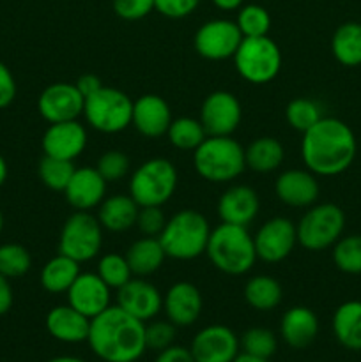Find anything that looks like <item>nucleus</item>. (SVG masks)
<instances>
[{
  "mask_svg": "<svg viewBox=\"0 0 361 362\" xmlns=\"http://www.w3.org/2000/svg\"><path fill=\"white\" fill-rule=\"evenodd\" d=\"M356 152L354 131L335 117H322L301 138L303 165L317 177H335L349 170Z\"/></svg>",
  "mask_w": 361,
  "mask_h": 362,
  "instance_id": "nucleus-1",
  "label": "nucleus"
},
{
  "mask_svg": "<svg viewBox=\"0 0 361 362\" xmlns=\"http://www.w3.org/2000/svg\"><path fill=\"white\" fill-rule=\"evenodd\" d=\"M88 346L105 362H137L145 354V322L119 306L106 308L91 320Z\"/></svg>",
  "mask_w": 361,
  "mask_h": 362,
  "instance_id": "nucleus-2",
  "label": "nucleus"
},
{
  "mask_svg": "<svg viewBox=\"0 0 361 362\" xmlns=\"http://www.w3.org/2000/svg\"><path fill=\"white\" fill-rule=\"evenodd\" d=\"M205 255L214 269L227 276L246 274L258 260L253 235H250L248 226L229 223H219L211 230Z\"/></svg>",
  "mask_w": 361,
  "mask_h": 362,
  "instance_id": "nucleus-3",
  "label": "nucleus"
},
{
  "mask_svg": "<svg viewBox=\"0 0 361 362\" xmlns=\"http://www.w3.org/2000/svg\"><path fill=\"white\" fill-rule=\"evenodd\" d=\"M211 226L202 212L193 209H183L166 219L159 243L165 250L166 258L188 262L205 255Z\"/></svg>",
  "mask_w": 361,
  "mask_h": 362,
  "instance_id": "nucleus-4",
  "label": "nucleus"
},
{
  "mask_svg": "<svg viewBox=\"0 0 361 362\" xmlns=\"http://www.w3.org/2000/svg\"><path fill=\"white\" fill-rule=\"evenodd\" d=\"M193 166L207 182H232L246 170L244 147L232 136H207L193 151Z\"/></svg>",
  "mask_w": 361,
  "mask_h": 362,
  "instance_id": "nucleus-5",
  "label": "nucleus"
},
{
  "mask_svg": "<svg viewBox=\"0 0 361 362\" xmlns=\"http://www.w3.org/2000/svg\"><path fill=\"white\" fill-rule=\"evenodd\" d=\"M177 180V168L170 159H147L131 175L130 194L140 207H163L176 193Z\"/></svg>",
  "mask_w": 361,
  "mask_h": 362,
  "instance_id": "nucleus-6",
  "label": "nucleus"
},
{
  "mask_svg": "<svg viewBox=\"0 0 361 362\" xmlns=\"http://www.w3.org/2000/svg\"><path fill=\"white\" fill-rule=\"evenodd\" d=\"M234 66L237 74L251 85H265L275 80L282 69V49L269 35L243 37Z\"/></svg>",
  "mask_w": 361,
  "mask_h": 362,
  "instance_id": "nucleus-7",
  "label": "nucleus"
},
{
  "mask_svg": "<svg viewBox=\"0 0 361 362\" xmlns=\"http://www.w3.org/2000/svg\"><path fill=\"white\" fill-rule=\"evenodd\" d=\"M133 101L126 92L103 85L98 92L85 98L84 119L92 129L103 134H115L131 126Z\"/></svg>",
  "mask_w": 361,
  "mask_h": 362,
  "instance_id": "nucleus-8",
  "label": "nucleus"
},
{
  "mask_svg": "<svg viewBox=\"0 0 361 362\" xmlns=\"http://www.w3.org/2000/svg\"><path fill=\"white\" fill-rule=\"evenodd\" d=\"M345 230V214L336 204H315L308 207L296 225L297 244L308 251H324L335 246Z\"/></svg>",
  "mask_w": 361,
  "mask_h": 362,
  "instance_id": "nucleus-9",
  "label": "nucleus"
},
{
  "mask_svg": "<svg viewBox=\"0 0 361 362\" xmlns=\"http://www.w3.org/2000/svg\"><path fill=\"white\" fill-rule=\"evenodd\" d=\"M103 246V226L92 212L74 211L64 221L59 237V253L78 264L94 260Z\"/></svg>",
  "mask_w": 361,
  "mask_h": 362,
  "instance_id": "nucleus-10",
  "label": "nucleus"
},
{
  "mask_svg": "<svg viewBox=\"0 0 361 362\" xmlns=\"http://www.w3.org/2000/svg\"><path fill=\"white\" fill-rule=\"evenodd\" d=\"M241 41L243 34L237 28L236 21L216 18L198 27V30L195 32L193 46L202 59L219 62V60L234 59Z\"/></svg>",
  "mask_w": 361,
  "mask_h": 362,
  "instance_id": "nucleus-11",
  "label": "nucleus"
},
{
  "mask_svg": "<svg viewBox=\"0 0 361 362\" xmlns=\"http://www.w3.org/2000/svg\"><path fill=\"white\" fill-rule=\"evenodd\" d=\"M241 119L243 108L239 99L229 90H214L205 95L198 117L207 136H232L241 126Z\"/></svg>",
  "mask_w": 361,
  "mask_h": 362,
  "instance_id": "nucleus-12",
  "label": "nucleus"
},
{
  "mask_svg": "<svg viewBox=\"0 0 361 362\" xmlns=\"http://www.w3.org/2000/svg\"><path fill=\"white\" fill-rule=\"evenodd\" d=\"M258 260L265 264H280L294 251L297 244L296 225L289 218L276 216L268 219L253 235Z\"/></svg>",
  "mask_w": 361,
  "mask_h": 362,
  "instance_id": "nucleus-13",
  "label": "nucleus"
},
{
  "mask_svg": "<svg viewBox=\"0 0 361 362\" xmlns=\"http://www.w3.org/2000/svg\"><path fill=\"white\" fill-rule=\"evenodd\" d=\"M85 98L74 83L55 81L38 98V112L48 124L78 120L84 115Z\"/></svg>",
  "mask_w": 361,
  "mask_h": 362,
  "instance_id": "nucleus-14",
  "label": "nucleus"
},
{
  "mask_svg": "<svg viewBox=\"0 0 361 362\" xmlns=\"http://www.w3.org/2000/svg\"><path fill=\"white\" fill-rule=\"evenodd\" d=\"M241 343L227 325H207L191 339L190 352L195 362H232L239 354Z\"/></svg>",
  "mask_w": 361,
  "mask_h": 362,
  "instance_id": "nucleus-15",
  "label": "nucleus"
},
{
  "mask_svg": "<svg viewBox=\"0 0 361 362\" xmlns=\"http://www.w3.org/2000/svg\"><path fill=\"white\" fill-rule=\"evenodd\" d=\"M87 129L80 120H66V122L50 124L42 134L41 147L45 156L50 158L74 161L84 154L87 147Z\"/></svg>",
  "mask_w": 361,
  "mask_h": 362,
  "instance_id": "nucleus-16",
  "label": "nucleus"
},
{
  "mask_svg": "<svg viewBox=\"0 0 361 362\" xmlns=\"http://www.w3.org/2000/svg\"><path fill=\"white\" fill-rule=\"evenodd\" d=\"M110 286L98 276V272H80L66 292L67 304L87 318L98 317L110 308Z\"/></svg>",
  "mask_w": 361,
  "mask_h": 362,
  "instance_id": "nucleus-17",
  "label": "nucleus"
},
{
  "mask_svg": "<svg viewBox=\"0 0 361 362\" xmlns=\"http://www.w3.org/2000/svg\"><path fill=\"white\" fill-rule=\"evenodd\" d=\"M321 186L310 170L292 168L280 173L275 180V194L282 204L292 209H308L315 205Z\"/></svg>",
  "mask_w": 361,
  "mask_h": 362,
  "instance_id": "nucleus-18",
  "label": "nucleus"
},
{
  "mask_svg": "<svg viewBox=\"0 0 361 362\" xmlns=\"http://www.w3.org/2000/svg\"><path fill=\"white\" fill-rule=\"evenodd\" d=\"M117 306L138 320L149 322L163 310V296L152 283L131 278L117 290Z\"/></svg>",
  "mask_w": 361,
  "mask_h": 362,
  "instance_id": "nucleus-19",
  "label": "nucleus"
},
{
  "mask_svg": "<svg viewBox=\"0 0 361 362\" xmlns=\"http://www.w3.org/2000/svg\"><path fill=\"white\" fill-rule=\"evenodd\" d=\"M106 182L96 166H81L74 170L69 184L64 189V198L73 211L92 212L106 198Z\"/></svg>",
  "mask_w": 361,
  "mask_h": 362,
  "instance_id": "nucleus-20",
  "label": "nucleus"
},
{
  "mask_svg": "<svg viewBox=\"0 0 361 362\" xmlns=\"http://www.w3.org/2000/svg\"><path fill=\"white\" fill-rule=\"evenodd\" d=\"M172 124L170 105L158 94H144L133 101L131 126L144 138L156 140L165 136Z\"/></svg>",
  "mask_w": 361,
  "mask_h": 362,
  "instance_id": "nucleus-21",
  "label": "nucleus"
},
{
  "mask_svg": "<svg viewBox=\"0 0 361 362\" xmlns=\"http://www.w3.org/2000/svg\"><path fill=\"white\" fill-rule=\"evenodd\" d=\"M204 299L193 283L177 281L168 288L163 297V311L166 320L172 322L176 327H190L200 318Z\"/></svg>",
  "mask_w": 361,
  "mask_h": 362,
  "instance_id": "nucleus-22",
  "label": "nucleus"
},
{
  "mask_svg": "<svg viewBox=\"0 0 361 362\" xmlns=\"http://www.w3.org/2000/svg\"><path fill=\"white\" fill-rule=\"evenodd\" d=\"M216 211H218V218L222 219V223L248 226L258 216L260 200L253 187L236 184L219 197Z\"/></svg>",
  "mask_w": 361,
  "mask_h": 362,
  "instance_id": "nucleus-23",
  "label": "nucleus"
},
{
  "mask_svg": "<svg viewBox=\"0 0 361 362\" xmlns=\"http://www.w3.org/2000/svg\"><path fill=\"white\" fill-rule=\"evenodd\" d=\"M45 325L48 334L57 341L81 343L88 338L91 318L81 315L69 304H60L48 311Z\"/></svg>",
  "mask_w": 361,
  "mask_h": 362,
  "instance_id": "nucleus-24",
  "label": "nucleus"
},
{
  "mask_svg": "<svg viewBox=\"0 0 361 362\" xmlns=\"http://www.w3.org/2000/svg\"><path fill=\"white\" fill-rule=\"evenodd\" d=\"M280 334L290 349H306L319 334V318L310 308L294 306L283 313Z\"/></svg>",
  "mask_w": 361,
  "mask_h": 362,
  "instance_id": "nucleus-25",
  "label": "nucleus"
},
{
  "mask_svg": "<svg viewBox=\"0 0 361 362\" xmlns=\"http://www.w3.org/2000/svg\"><path fill=\"white\" fill-rule=\"evenodd\" d=\"M138 211H140V205L131 198L130 193L112 194V197H106L99 204L96 218L101 223L103 230L120 233L127 232V230L137 225Z\"/></svg>",
  "mask_w": 361,
  "mask_h": 362,
  "instance_id": "nucleus-26",
  "label": "nucleus"
},
{
  "mask_svg": "<svg viewBox=\"0 0 361 362\" xmlns=\"http://www.w3.org/2000/svg\"><path fill=\"white\" fill-rule=\"evenodd\" d=\"M124 257L130 264L133 276L145 278L161 269L166 253L158 237H142L127 247Z\"/></svg>",
  "mask_w": 361,
  "mask_h": 362,
  "instance_id": "nucleus-27",
  "label": "nucleus"
},
{
  "mask_svg": "<svg viewBox=\"0 0 361 362\" xmlns=\"http://www.w3.org/2000/svg\"><path fill=\"white\" fill-rule=\"evenodd\" d=\"M333 334L347 350H361V300H347L333 315Z\"/></svg>",
  "mask_w": 361,
  "mask_h": 362,
  "instance_id": "nucleus-28",
  "label": "nucleus"
},
{
  "mask_svg": "<svg viewBox=\"0 0 361 362\" xmlns=\"http://www.w3.org/2000/svg\"><path fill=\"white\" fill-rule=\"evenodd\" d=\"M246 168L257 173H271L282 166L285 159V148L276 138L260 136L244 148Z\"/></svg>",
  "mask_w": 361,
  "mask_h": 362,
  "instance_id": "nucleus-29",
  "label": "nucleus"
},
{
  "mask_svg": "<svg viewBox=\"0 0 361 362\" xmlns=\"http://www.w3.org/2000/svg\"><path fill=\"white\" fill-rule=\"evenodd\" d=\"M243 296L248 306L255 311H273L282 303L283 288L273 276L258 274L248 279Z\"/></svg>",
  "mask_w": 361,
  "mask_h": 362,
  "instance_id": "nucleus-30",
  "label": "nucleus"
},
{
  "mask_svg": "<svg viewBox=\"0 0 361 362\" xmlns=\"http://www.w3.org/2000/svg\"><path fill=\"white\" fill-rule=\"evenodd\" d=\"M80 264L66 255H55L41 269V286L48 293H66L80 274Z\"/></svg>",
  "mask_w": 361,
  "mask_h": 362,
  "instance_id": "nucleus-31",
  "label": "nucleus"
},
{
  "mask_svg": "<svg viewBox=\"0 0 361 362\" xmlns=\"http://www.w3.org/2000/svg\"><path fill=\"white\" fill-rule=\"evenodd\" d=\"M331 53L345 67L361 66V23L345 21L331 37Z\"/></svg>",
  "mask_w": 361,
  "mask_h": 362,
  "instance_id": "nucleus-32",
  "label": "nucleus"
},
{
  "mask_svg": "<svg viewBox=\"0 0 361 362\" xmlns=\"http://www.w3.org/2000/svg\"><path fill=\"white\" fill-rule=\"evenodd\" d=\"M166 138L179 151H195L207 138V133L198 119L177 117V119H172V124L166 131Z\"/></svg>",
  "mask_w": 361,
  "mask_h": 362,
  "instance_id": "nucleus-33",
  "label": "nucleus"
},
{
  "mask_svg": "<svg viewBox=\"0 0 361 362\" xmlns=\"http://www.w3.org/2000/svg\"><path fill=\"white\" fill-rule=\"evenodd\" d=\"M74 170H76L74 161L50 158V156H42V159L39 161V166H38V173L41 182L45 184L48 189L60 191V193H64L66 186L69 184Z\"/></svg>",
  "mask_w": 361,
  "mask_h": 362,
  "instance_id": "nucleus-34",
  "label": "nucleus"
},
{
  "mask_svg": "<svg viewBox=\"0 0 361 362\" xmlns=\"http://www.w3.org/2000/svg\"><path fill=\"white\" fill-rule=\"evenodd\" d=\"M322 108L317 101L310 98H296L287 105L285 120L292 129L301 134L314 127L322 119Z\"/></svg>",
  "mask_w": 361,
  "mask_h": 362,
  "instance_id": "nucleus-35",
  "label": "nucleus"
},
{
  "mask_svg": "<svg viewBox=\"0 0 361 362\" xmlns=\"http://www.w3.org/2000/svg\"><path fill=\"white\" fill-rule=\"evenodd\" d=\"M236 23L243 37H262L271 30V14L258 4H246L237 9Z\"/></svg>",
  "mask_w": 361,
  "mask_h": 362,
  "instance_id": "nucleus-36",
  "label": "nucleus"
},
{
  "mask_svg": "<svg viewBox=\"0 0 361 362\" xmlns=\"http://www.w3.org/2000/svg\"><path fill=\"white\" fill-rule=\"evenodd\" d=\"M32 267L30 251L18 243L0 246V274L7 279H16L27 274Z\"/></svg>",
  "mask_w": 361,
  "mask_h": 362,
  "instance_id": "nucleus-37",
  "label": "nucleus"
},
{
  "mask_svg": "<svg viewBox=\"0 0 361 362\" xmlns=\"http://www.w3.org/2000/svg\"><path fill=\"white\" fill-rule=\"evenodd\" d=\"M333 262L345 274H361V235L340 237L333 246Z\"/></svg>",
  "mask_w": 361,
  "mask_h": 362,
  "instance_id": "nucleus-38",
  "label": "nucleus"
},
{
  "mask_svg": "<svg viewBox=\"0 0 361 362\" xmlns=\"http://www.w3.org/2000/svg\"><path fill=\"white\" fill-rule=\"evenodd\" d=\"M99 278L106 283L112 290H119L120 286L126 285L131 278L130 264H127L126 257L119 253H106L99 258L98 269H96Z\"/></svg>",
  "mask_w": 361,
  "mask_h": 362,
  "instance_id": "nucleus-39",
  "label": "nucleus"
},
{
  "mask_svg": "<svg viewBox=\"0 0 361 362\" xmlns=\"http://www.w3.org/2000/svg\"><path fill=\"white\" fill-rule=\"evenodd\" d=\"M239 343L243 352H248L257 357H264V359H269V357L275 356L276 349H278V339H276L275 332L265 327L248 329L241 336Z\"/></svg>",
  "mask_w": 361,
  "mask_h": 362,
  "instance_id": "nucleus-40",
  "label": "nucleus"
},
{
  "mask_svg": "<svg viewBox=\"0 0 361 362\" xmlns=\"http://www.w3.org/2000/svg\"><path fill=\"white\" fill-rule=\"evenodd\" d=\"M130 158L122 151H117V148L103 152L98 159V165H96V170L99 172V175L108 184L122 180L130 173Z\"/></svg>",
  "mask_w": 361,
  "mask_h": 362,
  "instance_id": "nucleus-41",
  "label": "nucleus"
},
{
  "mask_svg": "<svg viewBox=\"0 0 361 362\" xmlns=\"http://www.w3.org/2000/svg\"><path fill=\"white\" fill-rule=\"evenodd\" d=\"M176 325L168 320H156L145 325V346L147 350H161L173 345L176 339Z\"/></svg>",
  "mask_w": 361,
  "mask_h": 362,
  "instance_id": "nucleus-42",
  "label": "nucleus"
},
{
  "mask_svg": "<svg viewBox=\"0 0 361 362\" xmlns=\"http://www.w3.org/2000/svg\"><path fill=\"white\" fill-rule=\"evenodd\" d=\"M165 225L166 216L161 207H140L134 226H138L144 237H159Z\"/></svg>",
  "mask_w": 361,
  "mask_h": 362,
  "instance_id": "nucleus-43",
  "label": "nucleus"
},
{
  "mask_svg": "<svg viewBox=\"0 0 361 362\" xmlns=\"http://www.w3.org/2000/svg\"><path fill=\"white\" fill-rule=\"evenodd\" d=\"M112 7L120 20L137 21L154 11V0H112Z\"/></svg>",
  "mask_w": 361,
  "mask_h": 362,
  "instance_id": "nucleus-44",
  "label": "nucleus"
},
{
  "mask_svg": "<svg viewBox=\"0 0 361 362\" xmlns=\"http://www.w3.org/2000/svg\"><path fill=\"white\" fill-rule=\"evenodd\" d=\"M200 0H154V11L170 20H183L195 13Z\"/></svg>",
  "mask_w": 361,
  "mask_h": 362,
  "instance_id": "nucleus-45",
  "label": "nucleus"
},
{
  "mask_svg": "<svg viewBox=\"0 0 361 362\" xmlns=\"http://www.w3.org/2000/svg\"><path fill=\"white\" fill-rule=\"evenodd\" d=\"M16 92L18 85L13 73H11L9 67L0 60V110L13 105V101L16 99Z\"/></svg>",
  "mask_w": 361,
  "mask_h": 362,
  "instance_id": "nucleus-46",
  "label": "nucleus"
},
{
  "mask_svg": "<svg viewBox=\"0 0 361 362\" xmlns=\"http://www.w3.org/2000/svg\"><path fill=\"white\" fill-rule=\"evenodd\" d=\"M154 362H195V359L193 356H191L190 349L172 345L168 346V349L161 350Z\"/></svg>",
  "mask_w": 361,
  "mask_h": 362,
  "instance_id": "nucleus-47",
  "label": "nucleus"
},
{
  "mask_svg": "<svg viewBox=\"0 0 361 362\" xmlns=\"http://www.w3.org/2000/svg\"><path fill=\"white\" fill-rule=\"evenodd\" d=\"M74 85H76V88L81 92L84 98H88V95L94 94V92H98L99 88L103 87L99 76H96V74L92 73H85L81 74V76H78V80L74 81Z\"/></svg>",
  "mask_w": 361,
  "mask_h": 362,
  "instance_id": "nucleus-48",
  "label": "nucleus"
},
{
  "mask_svg": "<svg viewBox=\"0 0 361 362\" xmlns=\"http://www.w3.org/2000/svg\"><path fill=\"white\" fill-rule=\"evenodd\" d=\"M13 286H11V279H7L6 276L0 274V317L6 315L7 311L13 308Z\"/></svg>",
  "mask_w": 361,
  "mask_h": 362,
  "instance_id": "nucleus-49",
  "label": "nucleus"
},
{
  "mask_svg": "<svg viewBox=\"0 0 361 362\" xmlns=\"http://www.w3.org/2000/svg\"><path fill=\"white\" fill-rule=\"evenodd\" d=\"M218 9L222 11H237L244 4V0H212Z\"/></svg>",
  "mask_w": 361,
  "mask_h": 362,
  "instance_id": "nucleus-50",
  "label": "nucleus"
},
{
  "mask_svg": "<svg viewBox=\"0 0 361 362\" xmlns=\"http://www.w3.org/2000/svg\"><path fill=\"white\" fill-rule=\"evenodd\" d=\"M232 362H269V359L251 356V354H248V352H239L236 357H234Z\"/></svg>",
  "mask_w": 361,
  "mask_h": 362,
  "instance_id": "nucleus-51",
  "label": "nucleus"
},
{
  "mask_svg": "<svg viewBox=\"0 0 361 362\" xmlns=\"http://www.w3.org/2000/svg\"><path fill=\"white\" fill-rule=\"evenodd\" d=\"M7 173H9V168H7V161L4 159V156L0 154V187L6 184L7 180Z\"/></svg>",
  "mask_w": 361,
  "mask_h": 362,
  "instance_id": "nucleus-52",
  "label": "nucleus"
},
{
  "mask_svg": "<svg viewBox=\"0 0 361 362\" xmlns=\"http://www.w3.org/2000/svg\"><path fill=\"white\" fill-rule=\"evenodd\" d=\"M46 362H85V361L74 356H59V357H52V359Z\"/></svg>",
  "mask_w": 361,
  "mask_h": 362,
  "instance_id": "nucleus-53",
  "label": "nucleus"
},
{
  "mask_svg": "<svg viewBox=\"0 0 361 362\" xmlns=\"http://www.w3.org/2000/svg\"><path fill=\"white\" fill-rule=\"evenodd\" d=\"M2 230H4V214L0 211V235H2Z\"/></svg>",
  "mask_w": 361,
  "mask_h": 362,
  "instance_id": "nucleus-54",
  "label": "nucleus"
}]
</instances>
